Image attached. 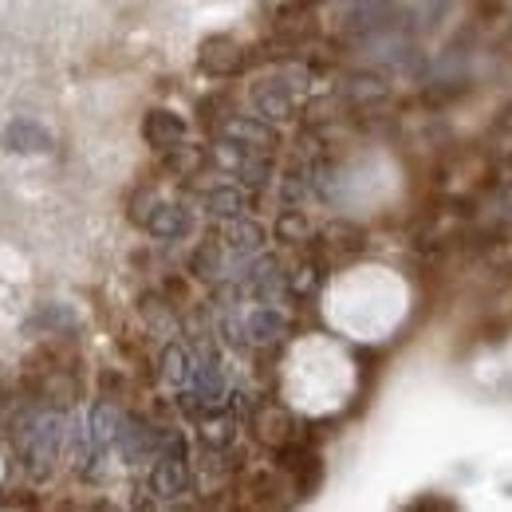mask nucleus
<instances>
[{
	"label": "nucleus",
	"mask_w": 512,
	"mask_h": 512,
	"mask_svg": "<svg viewBox=\"0 0 512 512\" xmlns=\"http://www.w3.org/2000/svg\"><path fill=\"white\" fill-rule=\"evenodd\" d=\"M343 95L359 111H375V107L390 103V83H386L383 75H375V71H359V75H347L343 79Z\"/></svg>",
	"instance_id": "6"
},
{
	"label": "nucleus",
	"mask_w": 512,
	"mask_h": 512,
	"mask_svg": "<svg viewBox=\"0 0 512 512\" xmlns=\"http://www.w3.org/2000/svg\"><path fill=\"white\" fill-rule=\"evenodd\" d=\"M4 142H8V150H48L52 146L48 130H40L32 119H16L4 134Z\"/></svg>",
	"instance_id": "22"
},
{
	"label": "nucleus",
	"mask_w": 512,
	"mask_h": 512,
	"mask_svg": "<svg viewBox=\"0 0 512 512\" xmlns=\"http://www.w3.org/2000/svg\"><path fill=\"white\" fill-rule=\"evenodd\" d=\"M190 209L186 205H162L158 201V209L150 213V221H146V229H150V237H158V241H182L186 233H190Z\"/></svg>",
	"instance_id": "13"
},
{
	"label": "nucleus",
	"mask_w": 512,
	"mask_h": 512,
	"mask_svg": "<svg viewBox=\"0 0 512 512\" xmlns=\"http://www.w3.org/2000/svg\"><path fill=\"white\" fill-rule=\"evenodd\" d=\"M245 327H249V343H256V347H272L288 335V320L276 308H256Z\"/></svg>",
	"instance_id": "17"
},
{
	"label": "nucleus",
	"mask_w": 512,
	"mask_h": 512,
	"mask_svg": "<svg viewBox=\"0 0 512 512\" xmlns=\"http://www.w3.org/2000/svg\"><path fill=\"white\" fill-rule=\"evenodd\" d=\"M485 4H489V0H485Z\"/></svg>",
	"instance_id": "27"
},
{
	"label": "nucleus",
	"mask_w": 512,
	"mask_h": 512,
	"mask_svg": "<svg viewBox=\"0 0 512 512\" xmlns=\"http://www.w3.org/2000/svg\"><path fill=\"white\" fill-rule=\"evenodd\" d=\"M158 166L170 174V178H197L205 166H209V154L197 146V142H178L170 150H158Z\"/></svg>",
	"instance_id": "9"
},
{
	"label": "nucleus",
	"mask_w": 512,
	"mask_h": 512,
	"mask_svg": "<svg viewBox=\"0 0 512 512\" xmlns=\"http://www.w3.org/2000/svg\"><path fill=\"white\" fill-rule=\"evenodd\" d=\"M142 138H146V146H154V150H170V146L186 142V123H182L174 111H150V115L142 119Z\"/></svg>",
	"instance_id": "10"
},
{
	"label": "nucleus",
	"mask_w": 512,
	"mask_h": 512,
	"mask_svg": "<svg viewBox=\"0 0 512 512\" xmlns=\"http://www.w3.org/2000/svg\"><path fill=\"white\" fill-rule=\"evenodd\" d=\"M193 394L205 402V410H213V406H221L225 402V379H221V367L217 363H197L193 367Z\"/></svg>",
	"instance_id": "18"
},
{
	"label": "nucleus",
	"mask_w": 512,
	"mask_h": 512,
	"mask_svg": "<svg viewBox=\"0 0 512 512\" xmlns=\"http://www.w3.org/2000/svg\"><path fill=\"white\" fill-rule=\"evenodd\" d=\"M201 205H205L209 217L233 221V217H241L249 209V197L237 190V186H209V190L201 193Z\"/></svg>",
	"instance_id": "16"
},
{
	"label": "nucleus",
	"mask_w": 512,
	"mask_h": 512,
	"mask_svg": "<svg viewBox=\"0 0 512 512\" xmlns=\"http://www.w3.org/2000/svg\"><path fill=\"white\" fill-rule=\"evenodd\" d=\"M197 115H201V127L221 130L229 123V115H237V111H233V91H209V95L197 103Z\"/></svg>",
	"instance_id": "21"
},
{
	"label": "nucleus",
	"mask_w": 512,
	"mask_h": 512,
	"mask_svg": "<svg viewBox=\"0 0 512 512\" xmlns=\"http://www.w3.org/2000/svg\"><path fill=\"white\" fill-rule=\"evenodd\" d=\"M272 237L284 241V245H300V249H308V245L316 241L312 221H308V213H304L300 205H284V209H280V217H276V225H272Z\"/></svg>",
	"instance_id": "14"
},
{
	"label": "nucleus",
	"mask_w": 512,
	"mask_h": 512,
	"mask_svg": "<svg viewBox=\"0 0 512 512\" xmlns=\"http://www.w3.org/2000/svg\"><path fill=\"white\" fill-rule=\"evenodd\" d=\"M221 241H225V249H233V253L241 256H253L264 249V241H268V229L253 221V217H233V221H225V229H221Z\"/></svg>",
	"instance_id": "8"
},
{
	"label": "nucleus",
	"mask_w": 512,
	"mask_h": 512,
	"mask_svg": "<svg viewBox=\"0 0 512 512\" xmlns=\"http://www.w3.org/2000/svg\"><path fill=\"white\" fill-rule=\"evenodd\" d=\"M497 130H501V134H512V103L505 107V111H501V119H497Z\"/></svg>",
	"instance_id": "26"
},
{
	"label": "nucleus",
	"mask_w": 512,
	"mask_h": 512,
	"mask_svg": "<svg viewBox=\"0 0 512 512\" xmlns=\"http://www.w3.org/2000/svg\"><path fill=\"white\" fill-rule=\"evenodd\" d=\"M190 276L205 284H221L225 276V241L221 237H205L190 253Z\"/></svg>",
	"instance_id": "12"
},
{
	"label": "nucleus",
	"mask_w": 512,
	"mask_h": 512,
	"mask_svg": "<svg viewBox=\"0 0 512 512\" xmlns=\"http://www.w3.org/2000/svg\"><path fill=\"white\" fill-rule=\"evenodd\" d=\"M8 505H20V509H36L40 501H36V497H28V489H12V497H8Z\"/></svg>",
	"instance_id": "25"
},
{
	"label": "nucleus",
	"mask_w": 512,
	"mask_h": 512,
	"mask_svg": "<svg viewBox=\"0 0 512 512\" xmlns=\"http://www.w3.org/2000/svg\"><path fill=\"white\" fill-rule=\"evenodd\" d=\"M138 312H142V320L150 331H174V304L166 300V296H142V304H138Z\"/></svg>",
	"instance_id": "23"
},
{
	"label": "nucleus",
	"mask_w": 512,
	"mask_h": 512,
	"mask_svg": "<svg viewBox=\"0 0 512 512\" xmlns=\"http://www.w3.org/2000/svg\"><path fill=\"white\" fill-rule=\"evenodd\" d=\"M249 190H264V186H272V178H276V166H272V154H245L241 162H237V170H233Z\"/></svg>",
	"instance_id": "20"
},
{
	"label": "nucleus",
	"mask_w": 512,
	"mask_h": 512,
	"mask_svg": "<svg viewBox=\"0 0 512 512\" xmlns=\"http://www.w3.org/2000/svg\"><path fill=\"white\" fill-rule=\"evenodd\" d=\"M197 67L209 75V79H233L249 67V52L233 40V36H209L201 40V52H197Z\"/></svg>",
	"instance_id": "1"
},
{
	"label": "nucleus",
	"mask_w": 512,
	"mask_h": 512,
	"mask_svg": "<svg viewBox=\"0 0 512 512\" xmlns=\"http://www.w3.org/2000/svg\"><path fill=\"white\" fill-rule=\"evenodd\" d=\"M162 292H166V300H170L174 308H182V304H190V284H186L182 276H166V284H162Z\"/></svg>",
	"instance_id": "24"
},
{
	"label": "nucleus",
	"mask_w": 512,
	"mask_h": 512,
	"mask_svg": "<svg viewBox=\"0 0 512 512\" xmlns=\"http://www.w3.org/2000/svg\"><path fill=\"white\" fill-rule=\"evenodd\" d=\"M221 134L233 138L237 146L253 150V154H276L280 150V134L260 115H229V123L221 127Z\"/></svg>",
	"instance_id": "3"
},
{
	"label": "nucleus",
	"mask_w": 512,
	"mask_h": 512,
	"mask_svg": "<svg viewBox=\"0 0 512 512\" xmlns=\"http://www.w3.org/2000/svg\"><path fill=\"white\" fill-rule=\"evenodd\" d=\"M158 367H162L158 375H162L170 386H186L193 379V359H190V351H186L182 343H170V347L162 351Z\"/></svg>",
	"instance_id": "19"
},
{
	"label": "nucleus",
	"mask_w": 512,
	"mask_h": 512,
	"mask_svg": "<svg viewBox=\"0 0 512 512\" xmlns=\"http://www.w3.org/2000/svg\"><path fill=\"white\" fill-rule=\"evenodd\" d=\"M150 493L170 497V501H174V497H182V493H190V461L162 453V457H158V465L150 469Z\"/></svg>",
	"instance_id": "5"
},
{
	"label": "nucleus",
	"mask_w": 512,
	"mask_h": 512,
	"mask_svg": "<svg viewBox=\"0 0 512 512\" xmlns=\"http://www.w3.org/2000/svg\"><path fill=\"white\" fill-rule=\"evenodd\" d=\"M197 426H201V446L209 449H229L237 446V414H233V406L225 410V406H213V410H205L201 418H197Z\"/></svg>",
	"instance_id": "7"
},
{
	"label": "nucleus",
	"mask_w": 512,
	"mask_h": 512,
	"mask_svg": "<svg viewBox=\"0 0 512 512\" xmlns=\"http://www.w3.org/2000/svg\"><path fill=\"white\" fill-rule=\"evenodd\" d=\"M292 91H296V87L288 83V75H272V79H256L249 99H253L260 119H268V123H288V119H296V99H292Z\"/></svg>",
	"instance_id": "2"
},
{
	"label": "nucleus",
	"mask_w": 512,
	"mask_h": 512,
	"mask_svg": "<svg viewBox=\"0 0 512 512\" xmlns=\"http://www.w3.org/2000/svg\"><path fill=\"white\" fill-rule=\"evenodd\" d=\"M237 280H245V288L253 292L256 300H272L280 288H284V268L276 256H260L249 264V272H241Z\"/></svg>",
	"instance_id": "11"
},
{
	"label": "nucleus",
	"mask_w": 512,
	"mask_h": 512,
	"mask_svg": "<svg viewBox=\"0 0 512 512\" xmlns=\"http://www.w3.org/2000/svg\"><path fill=\"white\" fill-rule=\"evenodd\" d=\"M119 430H123V414H119L115 398L103 394L91 406V442H95V449H107L111 442H119Z\"/></svg>",
	"instance_id": "15"
},
{
	"label": "nucleus",
	"mask_w": 512,
	"mask_h": 512,
	"mask_svg": "<svg viewBox=\"0 0 512 512\" xmlns=\"http://www.w3.org/2000/svg\"><path fill=\"white\" fill-rule=\"evenodd\" d=\"M253 434L260 446L280 449L284 442H292L300 430H296L292 414H288L280 402H260V406L253 410Z\"/></svg>",
	"instance_id": "4"
}]
</instances>
